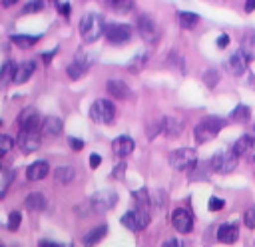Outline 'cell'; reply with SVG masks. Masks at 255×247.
I'll use <instances>...</instances> for the list:
<instances>
[{
    "label": "cell",
    "mask_w": 255,
    "mask_h": 247,
    "mask_svg": "<svg viewBox=\"0 0 255 247\" xmlns=\"http://www.w3.org/2000/svg\"><path fill=\"white\" fill-rule=\"evenodd\" d=\"M104 32H106V26H104V18L100 14L90 12L80 20V36L84 42H88V44L96 42Z\"/></svg>",
    "instance_id": "1"
},
{
    "label": "cell",
    "mask_w": 255,
    "mask_h": 247,
    "mask_svg": "<svg viewBox=\"0 0 255 247\" xmlns=\"http://www.w3.org/2000/svg\"><path fill=\"white\" fill-rule=\"evenodd\" d=\"M223 127V120L221 118H215V116H209V118H203L197 125H195V141L197 143H205L209 139H213L219 129Z\"/></svg>",
    "instance_id": "2"
},
{
    "label": "cell",
    "mask_w": 255,
    "mask_h": 247,
    "mask_svg": "<svg viewBox=\"0 0 255 247\" xmlns=\"http://www.w3.org/2000/svg\"><path fill=\"white\" fill-rule=\"evenodd\" d=\"M120 221H122V225L128 227L129 231H143V229L149 225V211H147V209L133 207L131 211H126Z\"/></svg>",
    "instance_id": "3"
},
{
    "label": "cell",
    "mask_w": 255,
    "mask_h": 247,
    "mask_svg": "<svg viewBox=\"0 0 255 247\" xmlns=\"http://www.w3.org/2000/svg\"><path fill=\"white\" fill-rule=\"evenodd\" d=\"M169 165L173 169H193L197 165V153L191 147H181L169 153Z\"/></svg>",
    "instance_id": "4"
},
{
    "label": "cell",
    "mask_w": 255,
    "mask_h": 247,
    "mask_svg": "<svg viewBox=\"0 0 255 247\" xmlns=\"http://www.w3.org/2000/svg\"><path fill=\"white\" fill-rule=\"evenodd\" d=\"M116 116V108L110 100H96L90 108V118L96 124H110Z\"/></svg>",
    "instance_id": "5"
},
{
    "label": "cell",
    "mask_w": 255,
    "mask_h": 247,
    "mask_svg": "<svg viewBox=\"0 0 255 247\" xmlns=\"http://www.w3.org/2000/svg\"><path fill=\"white\" fill-rule=\"evenodd\" d=\"M237 155L233 151H217L211 161H209V167L215 171V173H231L235 167H237Z\"/></svg>",
    "instance_id": "6"
},
{
    "label": "cell",
    "mask_w": 255,
    "mask_h": 247,
    "mask_svg": "<svg viewBox=\"0 0 255 247\" xmlns=\"http://www.w3.org/2000/svg\"><path fill=\"white\" fill-rule=\"evenodd\" d=\"M116 201H118V193L112 191V189H102V191L94 193L92 199H90L92 209H94L96 213H106V211H110V209L116 205Z\"/></svg>",
    "instance_id": "7"
},
{
    "label": "cell",
    "mask_w": 255,
    "mask_h": 247,
    "mask_svg": "<svg viewBox=\"0 0 255 247\" xmlns=\"http://www.w3.org/2000/svg\"><path fill=\"white\" fill-rule=\"evenodd\" d=\"M106 38L114 46H122L131 38V28L128 24H110L106 26Z\"/></svg>",
    "instance_id": "8"
},
{
    "label": "cell",
    "mask_w": 255,
    "mask_h": 247,
    "mask_svg": "<svg viewBox=\"0 0 255 247\" xmlns=\"http://www.w3.org/2000/svg\"><path fill=\"white\" fill-rule=\"evenodd\" d=\"M18 125H20L22 131H40V127H42V118H40L38 110L26 108V110L20 114V118H18Z\"/></svg>",
    "instance_id": "9"
},
{
    "label": "cell",
    "mask_w": 255,
    "mask_h": 247,
    "mask_svg": "<svg viewBox=\"0 0 255 247\" xmlns=\"http://www.w3.org/2000/svg\"><path fill=\"white\" fill-rule=\"evenodd\" d=\"M171 225L175 227L177 233H189L191 227H193V217L187 209L183 207H177L173 213H171Z\"/></svg>",
    "instance_id": "10"
},
{
    "label": "cell",
    "mask_w": 255,
    "mask_h": 247,
    "mask_svg": "<svg viewBox=\"0 0 255 247\" xmlns=\"http://www.w3.org/2000/svg\"><path fill=\"white\" fill-rule=\"evenodd\" d=\"M247 62H249V58H247L241 50H237V52H233V54L227 58L225 70H227L229 74H233V76H241V74L247 70Z\"/></svg>",
    "instance_id": "11"
},
{
    "label": "cell",
    "mask_w": 255,
    "mask_h": 247,
    "mask_svg": "<svg viewBox=\"0 0 255 247\" xmlns=\"http://www.w3.org/2000/svg\"><path fill=\"white\" fill-rule=\"evenodd\" d=\"M40 133L42 131H22L20 129V135H18V147L26 153H32L40 147Z\"/></svg>",
    "instance_id": "12"
},
{
    "label": "cell",
    "mask_w": 255,
    "mask_h": 247,
    "mask_svg": "<svg viewBox=\"0 0 255 247\" xmlns=\"http://www.w3.org/2000/svg\"><path fill=\"white\" fill-rule=\"evenodd\" d=\"M137 32L141 34V38H143V40H149V42H153V40L157 38L155 22H153L149 16H145V14L137 18Z\"/></svg>",
    "instance_id": "13"
},
{
    "label": "cell",
    "mask_w": 255,
    "mask_h": 247,
    "mask_svg": "<svg viewBox=\"0 0 255 247\" xmlns=\"http://www.w3.org/2000/svg\"><path fill=\"white\" fill-rule=\"evenodd\" d=\"M133 147H135V143H133V139H131L129 135H120V137H116V139L112 141V151H114L118 157H126L128 153L133 151Z\"/></svg>",
    "instance_id": "14"
},
{
    "label": "cell",
    "mask_w": 255,
    "mask_h": 247,
    "mask_svg": "<svg viewBox=\"0 0 255 247\" xmlns=\"http://www.w3.org/2000/svg\"><path fill=\"white\" fill-rule=\"evenodd\" d=\"M239 237V227L235 223H223L217 229V239L221 243H235Z\"/></svg>",
    "instance_id": "15"
},
{
    "label": "cell",
    "mask_w": 255,
    "mask_h": 247,
    "mask_svg": "<svg viewBox=\"0 0 255 247\" xmlns=\"http://www.w3.org/2000/svg\"><path fill=\"white\" fill-rule=\"evenodd\" d=\"M62 129H64V124H62L60 118L50 116V118H44V120H42V127H40V131H42L44 135H60Z\"/></svg>",
    "instance_id": "16"
},
{
    "label": "cell",
    "mask_w": 255,
    "mask_h": 247,
    "mask_svg": "<svg viewBox=\"0 0 255 247\" xmlns=\"http://www.w3.org/2000/svg\"><path fill=\"white\" fill-rule=\"evenodd\" d=\"M48 163L44 161V159H38V161H34L32 165H28V169H26V177L30 179V181H38V179H44L46 175H48Z\"/></svg>",
    "instance_id": "17"
},
{
    "label": "cell",
    "mask_w": 255,
    "mask_h": 247,
    "mask_svg": "<svg viewBox=\"0 0 255 247\" xmlns=\"http://www.w3.org/2000/svg\"><path fill=\"white\" fill-rule=\"evenodd\" d=\"M106 88H108V92H110L116 100H126V98L129 96V88H128V84L122 82V80H108V82H106Z\"/></svg>",
    "instance_id": "18"
},
{
    "label": "cell",
    "mask_w": 255,
    "mask_h": 247,
    "mask_svg": "<svg viewBox=\"0 0 255 247\" xmlns=\"http://www.w3.org/2000/svg\"><path fill=\"white\" fill-rule=\"evenodd\" d=\"M34 62H22V64H18L16 66V74H14V84H24V82H28L30 80V76H32V72H34Z\"/></svg>",
    "instance_id": "19"
},
{
    "label": "cell",
    "mask_w": 255,
    "mask_h": 247,
    "mask_svg": "<svg viewBox=\"0 0 255 247\" xmlns=\"http://www.w3.org/2000/svg\"><path fill=\"white\" fill-rule=\"evenodd\" d=\"M253 147H255V137H251V135H241V137L233 143V153H235L237 157H241V155L249 153Z\"/></svg>",
    "instance_id": "20"
},
{
    "label": "cell",
    "mask_w": 255,
    "mask_h": 247,
    "mask_svg": "<svg viewBox=\"0 0 255 247\" xmlns=\"http://www.w3.org/2000/svg\"><path fill=\"white\" fill-rule=\"evenodd\" d=\"M24 205H26V209H30V211H44L46 207H48V199L42 195V193H30L28 197H26V201H24Z\"/></svg>",
    "instance_id": "21"
},
{
    "label": "cell",
    "mask_w": 255,
    "mask_h": 247,
    "mask_svg": "<svg viewBox=\"0 0 255 247\" xmlns=\"http://www.w3.org/2000/svg\"><path fill=\"white\" fill-rule=\"evenodd\" d=\"M183 131V122L177 120V118H163V133L169 135V137H175Z\"/></svg>",
    "instance_id": "22"
},
{
    "label": "cell",
    "mask_w": 255,
    "mask_h": 247,
    "mask_svg": "<svg viewBox=\"0 0 255 247\" xmlns=\"http://www.w3.org/2000/svg\"><path fill=\"white\" fill-rule=\"evenodd\" d=\"M106 231H108V227L106 225H100V227H96V229H92V231H88L86 235H84V247H94L96 243H100L102 239H104V235H106Z\"/></svg>",
    "instance_id": "23"
},
{
    "label": "cell",
    "mask_w": 255,
    "mask_h": 247,
    "mask_svg": "<svg viewBox=\"0 0 255 247\" xmlns=\"http://www.w3.org/2000/svg\"><path fill=\"white\" fill-rule=\"evenodd\" d=\"M74 175H76V171H74V167H70V165H60V167H56V171H54V179H56L58 183H62V185L72 183Z\"/></svg>",
    "instance_id": "24"
},
{
    "label": "cell",
    "mask_w": 255,
    "mask_h": 247,
    "mask_svg": "<svg viewBox=\"0 0 255 247\" xmlns=\"http://www.w3.org/2000/svg\"><path fill=\"white\" fill-rule=\"evenodd\" d=\"M241 52L249 58L255 60V32H247L241 40Z\"/></svg>",
    "instance_id": "25"
},
{
    "label": "cell",
    "mask_w": 255,
    "mask_h": 247,
    "mask_svg": "<svg viewBox=\"0 0 255 247\" xmlns=\"http://www.w3.org/2000/svg\"><path fill=\"white\" fill-rule=\"evenodd\" d=\"M177 18H179V26L183 30H193L197 26V22H199V16L195 12H179Z\"/></svg>",
    "instance_id": "26"
},
{
    "label": "cell",
    "mask_w": 255,
    "mask_h": 247,
    "mask_svg": "<svg viewBox=\"0 0 255 247\" xmlns=\"http://www.w3.org/2000/svg\"><path fill=\"white\" fill-rule=\"evenodd\" d=\"M38 40H40V36H28V34H16V36H12V42H14L18 48H22V50L32 48Z\"/></svg>",
    "instance_id": "27"
},
{
    "label": "cell",
    "mask_w": 255,
    "mask_h": 247,
    "mask_svg": "<svg viewBox=\"0 0 255 247\" xmlns=\"http://www.w3.org/2000/svg\"><path fill=\"white\" fill-rule=\"evenodd\" d=\"M94 60H96V56L92 52H88V50H78L76 52V58H74V62L80 64L84 70H90L92 64H94Z\"/></svg>",
    "instance_id": "28"
},
{
    "label": "cell",
    "mask_w": 255,
    "mask_h": 247,
    "mask_svg": "<svg viewBox=\"0 0 255 247\" xmlns=\"http://www.w3.org/2000/svg\"><path fill=\"white\" fill-rule=\"evenodd\" d=\"M249 118H251V110H249L247 106H243V104L235 106V110L231 112V120H233V122L245 124V122H249Z\"/></svg>",
    "instance_id": "29"
},
{
    "label": "cell",
    "mask_w": 255,
    "mask_h": 247,
    "mask_svg": "<svg viewBox=\"0 0 255 247\" xmlns=\"http://www.w3.org/2000/svg\"><path fill=\"white\" fill-rule=\"evenodd\" d=\"M133 201H135V207H139V209H147V211H149V193H147L145 189L133 191Z\"/></svg>",
    "instance_id": "30"
},
{
    "label": "cell",
    "mask_w": 255,
    "mask_h": 247,
    "mask_svg": "<svg viewBox=\"0 0 255 247\" xmlns=\"http://www.w3.org/2000/svg\"><path fill=\"white\" fill-rule=\"evenodd\" d=\"M14 74H16V66L12 64V60H6L2 66V74H0L2 84H8L10 80H14Z\"/></svg>",
    "instance_id": "31"
},
{
    "label": "cell",
    "mask_w": 255,
    "mask_h": 247,
    "mask_svg": "<svg viewBox=\"0 0 255 247\" xmlns=\"http://www.w3.org/2000/svg\"><path fill=\"white\" fill-rule=\"evenodd\" d=\"M108 4H110V6H112L116 12L126 14V12H129V10H131L133 0H108Z\"/></svg>",
    "instance_id": "32"
},
{
    "label": "cell",
    "mask_w": 255,
    "mask_h": 247,
    "mask_svg": "<svg viewBox=\"0 0 255 247\" xmlns=\"http://www.w3.org/2000/svg\"><path fill=\"white\" fill-rule=\"evenodd\" d=\"M14 177H16V169H4L2 171V191H0L2 197L6 195V189H8V185L12 183Z\"/></svg>",
    "instance_id": "33"
},
{
    "label": "cell",
    "mask_w": 255,
    "mask_h": 247,
    "mask_svg": "<svg viewBox=\"0 0 255 247\" xmlns=\"http://www.w3.org/2000/svg\"><path fill=\"white\" fill-rule=\"evenodd\" d=\"M14 145H16V141H14L10 135H6V133L0 135V155H6Z\"/></svg>",
    "instance_id": "34"
},
{
    "label": "cell",
    "mask_w": 255,
    "mask_h": 247,
    "mask_svg": "<svg viewBox=\"0 0 255 247\" xmlns=\"http://www.w3.org/2000/svg\"><path fill=\"white\" fill-rule=\"evenodd\" d=\"M88 70H84L80 64H76V62H72L70 66H68V76H70V80H78V78H82L84 74H86Z\"/></svg>",
    "instance_id": "35"
},
{
    "label": "cell",
    "mask_w": 255,
    "mask_h": 247,
    "mask_svg": "<svg viewBox=\"0 0 255 247\" xmlns=\"http://www.w3.org/2000/svg\"><path fill=\"white\" fill-rule=\"evenodd\" d=\"M203 82H205L209 88H215L217 82H219V74H217L215 70H207V72L203 74Z\"/></svg>",
    "instance_id": "36"
},
{
    "label": "cell",
    "mask_w": 255,
    "mask_h": 247,
    "mask_svg": "<svg viewBox=\"0 0 255 247\" xmlns=\"http://www.w3.org/2000/svg\"><path fill=\"white\" fill-rule=\"evenodd\" d=\"M20 221H22V215H20L18 211H12V213H10V217H8L6 227H8L10 231H16V229L20 227Z\"/></svg>",
    "instance_id": "37"
},
{
    "label": "cell",
    "mask_w": 255,
    "mask_h": 247,
    "mask_svg": "<svg viewBox=\"0 0 255 247\" xmlns=\"http://www.w3.org/2000/svg\"><path fill=\"white\" fill-rule=\"evenodd\" d=\"M44 8V2L42 0H30L26 6H24V10H22V14H30V12H40Z\"/></svg>",
    "instance_id": "38"
},
{
    "label": "cell",
    "mask_w": 255,
    "mask_h": 247,
    "mask_svg": "<svg viewBox=\"0 0 255 247\" xmlns=\"http://www.w3.org/2000/svg\"><path fill=\"white\" fill-rule=\"evenodd\" d=\"M243 223H245V227L255 229V207H249V209L243 213Z\"/></svg>",
    "instance_id": "39"
},
{
    "label": "cell",
    "mask_w": 255,
    "mask_h": 247,
    "mask_svg": "<svg viewBox=\"0 0 255 247\" xmlns=\"http://www.w3.org/2000/svg\"><path fill=\"white\" fill-rule=\"evenodd\" d=\"M223 205H225V201L219 199V197H211L209 199V209L211 211H219V209H223Z\"/></svg>",
    "instance_id": "40"
},
{
    "label": "cell",
    "mask_w": 255,
    "mask_h": 247,
    "mask_svg": "<svg viewBox=\"0 0 255 247\" xmlns=\"http://www.w3.org/2000/svg\"><path fill=\"white\" fill-rule=\"evenodd\" d=\"M68 141H70V147H72L74 151H80V149L84 147V141L78 139V137H68Z\"/></svg>",
    "instance_id": "41"
},
{
    "label": "cell",
    "mask_w": 255,
    "mask_h": 247,
    "mask_svg": "<svg viewBox=\"0 0 255 247\" xmlns=\"http://www.w3.org/2000/svg\"><path fill=\"white\" fill-rule=\"evenodd\" d=\"M161 247H183V241H181V239H175V237H171V239L163 241V245H161Z\"/></svg>",
    "instance_id": "42"
},
{
    "label": "cell",
    "mask_w": 255,
    "mask_h": 247,
    "mask_svg": "<svg viewBox=\"0 0 255 247\" xmlns=\"http://www.w3.org/2000/svg\"><path fill=\"white\" fill-rule=\"evenodd\" d=\"M58 12H60L62 16H70V2H62V4H58Z\"/></svg>",
    "instance_id": "43"
},
{
    "label": "cell",
    "mask_w": 255,
    "mask_h": 247,
    "mask_svg": "<svg viewBox=\"0 0 255 247\" xmlns=\"http://www.w3.org/2000/svg\"><path fill=\"white\" fill-rule=\"evenodd\" d=\"M227 44H229V36H227V34H219V38H217V48H227Z\"/></svg>",
    "instance_id": "44"
},
{
    "label": "cell",
    "mask_w": 255,
    "mask_h": 247,
    "mask_svg": "<svg viewBox=\"0 0 255 247\" xmlns=\"http://www.w3.org/2000/svg\"><path fill=\"white\" fill-rule=\"evenodd\" d=\"M100 163H102V157H100L98 153H92V155H90V167H92V169H96Z\"/></svg>",
    "instance_id": "45"
},
{
    "label": "cell",
    "mask_w": 255,
    "mask_h": 247,
    "mask_svg": "<svg viewBox=\"0 0 255 247\" xmlns=\"http://www.w3.org/2000/svg\"><path fill=\"white\" fill-rule=\"evenodd\" d=\"M255 10V0H245V12H253Z\"/></svg>",
    "instance_id": "46"
},
{
    "label": "cell",
    "mask_w": 255,
    "mask_h": 247,
    "mask_svg": "<svg viewBox=\"0 0 255 247\" xmlns=\"http://www.w3.org/2000/svg\"><path fill=\"white\" fill-rule=\"evenodd\" d=\"M38 247H62V245H58V243H54V241H40V245Z\"/></svg>",
    "instance_id": "47"
},
{
    "label": "cell",
    "mask_w": 255,
    "mask_h": 247,
    "mask_svg": "<svg viewBox=\"0 0 255 247\" xmlns=\"http://www.w3.org/2000/svg\"><path fill=\"white\" fill-rule=\"evenodd\" d=\"M124 169H126V165H124V163H120V165L116 167V173H114V177H122V173H124Z\"/></svg>",
    "instance_id": "48"
},
{
    "label": "cell",
    "mask_w": 255,
    "mask_h": 247,
    "mask_svg": "<svg viewBox=\"0 0 255 247\" xmlns=\"http://www.w3.org/2000/svg\"><path fill=\"white\" fill-rule=\"evenodd\" d=\"M54 54H56V48H54V50H52V52H48V54H42V58H44V62H50V60H52V56H54Z\"/></svg>",
    "instance_id": "49"
},
{
    "label": "cell",
    "mask_w": 255,
    "mask_h": 247,
    "mask_svg": "<svg viewBox=\"0 0 255 247\" xmlns=\"http://www.w3.org/2000/svg\"><path fill=\"white\" fill-rule=\"evenodd\" d=\"M16 2H18V0H2V6H4V8H10V6H14Z\"/></svg>",
    "instance_id": "50"
},
{
    "label": "cell",
    "mask_w": 255,
    "mask_h": 247,
    "mask_svg": "<svg viewBox=\"0 0 255 247\" xmlns=\"http://www.w3.org/2000/svg\"><path fill=\"white\" fill-rule=\"evenodd\" d=\"M253 163H255V155H253Z\"/></svg>",
    "instance_id": "51"
},
{
    "label": "cell",
    "mask_w": 255,
    "mask_h": 247,
    "mask_svg": "<svg viewBox=\"0 0 255 247\" xmlns=\"http://www.w3.org/2000/svg\"><path fill=\"white\" fill-rule=\"evenodd\" d=\"M70 247H74V245H70Z\"/></svg>",
    "instance_id": "52"
}]
</instances>
